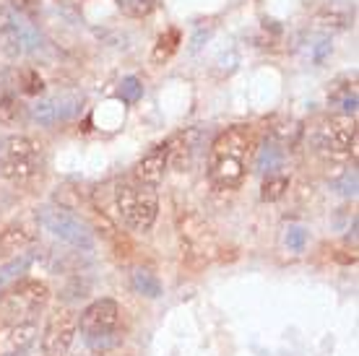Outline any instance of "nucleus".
Instances as JSON below:
<instances>
[{"mask_svg":"<svg viewBox=\"0 0 359 356\" xmlns=\"http://www.w3.org/2000/svg\"><path fill=\"white\" fill-rule=\"evenodd\" d=\"M42 47H45V39L39 34V29L27 21L21 11L0 3V55L18 60V57L39 55Z\"/></svg>","mask_w":359,"mask_h":356,"instance_id":"3","label":"nucleus"},{"mask_svg":"<svg viewBox=\"0 0 359 356\" xmlns=\"http://www.w3.org/2000/svg\"><path fill=\"white\" fill-rule=\"evenodd\" d=\"M307 245V232L302 226H289L287 229V247L292 252H302Z\"/></svg>","mask_w":359,"mask_h":356,"instance_id":"23","label":"nucleus"},{"mask_svg":"<svg viewBox=\"0 0 359 356\" xmlns=\"http://www.w3.org/2000/svg\"><path fill=\"white\" fill-rule=\"evenodd\" d=\"M208 179L219 190H234L245 179V159L237 156H211L208 161Z\"/></svg>","mask_w":359,"mask_h":356,"instance_id":"10","label":"nucleus"},{"mask_svg":"<svg viewBox=\"0 0 359 356\" xmlns=\"http://www.w3.org/2000/svg\"><path fill=\"white\" fill-rule=\"evenodd\" d=\"M170 156H172V149L167 146V143L154 146L151 151L144 153V159L135 164V179L144 182V185L156 187L164 179L167 167H170Z\"/></svg>","mask_w":359,"mask_h":356,"instance_id":"11","label":"nucleus"},{"mask_svg":"<svg viewBox=\"0 0 359 356\" xmlns=\"http://www.w3.org/2000/svg\"><path fill=\"white\" fill-rule=\"evenodd\" d=\"M83 99L76 94H55V97H45L32 104V120L39 125H57L68 123L81 112Z\"/></svg>","mask_w":359,"mask_h":356,"instance_id":"9","label":"nucleus"},{"mask_svg":"<svg viewBox=\"0 0 359 356\" xmlns=\"http://www.w3.org/2000/svg\"><path fill=\"white\" fill-rule=\"evenodd\" d=\"M8 356H18V354H8Z\"/></svg>","mask_w":359,"mask_h":356,"instance_id":"26","label":"nucleus"},{"mask_svg":"<svg viewBox=\"0 0 359 356\" xmlns=\"http://www.w3.org/2000/svg\"><path fill=\"white\" fill-rule=\"evenodd\" d=\"M117 208L126 226L133 232H149L159 216V196L156 187L144 185L138 179H123L117 185Z\"/></svg>","mask_w":359,"mask_h":356,"instance_id":"1","label":"nucleus"},{"mask_svg":"<svg viewBox=\"0 0 359 356\" xmlns=\"http://www.w3.org/2000/svg\"><path fill=\"white\" fill-rule=\"evenodd\" d=\"M29 242H32V237H29L24 229H16V226H11V229H6V232L0 234V249L3 252H24V247H27Z\"/></svg>","mask_w":359,"mask_h":356,"instance_id":"16","label":"nucleus"},{"mask_svg":"<svg viewBox=\"0 0 359 356\" xmlns=\"http://www.w3.org/2000/svg\"><path fill=\"white\" fill-rule=\"evenodd\" d=\"M13 3H16L21 11H32V8H34V0H13Z\"/></svg>","mask_w":359,"mask_h":356,"instance_id":"25","label":"nucleus"},{"mask_svg":"<svg viewBox=\"0 0 359 356\" xmlns=\"http://www.w3.org/2000/svg\"><path fill=\"white\" fill-rule=\"evenodd\" d=\"M79 330H81L83 341L91 348H109L115 346L117 330H120V307L115 299H97L91 302L79 317Z\"/></svg>","mask_w":359,"mask_h":356,"instance_id":"4","label":"nucleus"},{"mask_svg":"<svg viewBox=\"0 0 359 356\" xmlns=\"http://www.w3.org/2000/svg\"><path fill=\"white\" fill-rule=\"evenodd\" d=\"M289 190V179L284 174H269V179L263 182V193L261 198L266 203H273L278 198H284V193Z\"/></svg>","mask_w":359,"mask_h":356,"instance_id":"17","label":"nucleus"},{"mask_svg":"<svg viewBox=\"0 0 359 356\" xmlns=\"http://www.w3.org/2000/svg\"><path fill=\"white\" fill-rule=\"evenodd\" d=\"M281 149L276 146H263L261 151H258V161H255V167L261 172H269V174H276V170L281 167Z\"/></svg>","mask_w":359,"mask_h":356,"instance_id":"18","label":"nucleus"},{"mask_svg":"<svg viewBox=\"0 0 359 356\" xmlns=\"http://www.w3.org/2000/svg\"><path fill=\"white\" fill-rule=\"evenodd\" d=\"M250 149V130L248 128H229L211 143V156H237L245 159Z\"/></svg>","mask_w":359,"mask_h":356,"instance_id":"12","label":"nucleus"},{"mask_svg":"<svg viewBox=\"0 0 359 356\" xmlns=\"http://www.w3.org/2000/svg\"><path fill=\"white\" fill-rule=\"evenodd\" d=\"M76 333H79V315L76 312H53L45 325V333H42V351H45V356H65L71 351Z\"/></svg>","mask_w":359,"mask_h":356,"instance_id":"8","label":"nucleus"},{"mask_svg":"<svg viewBox=\"0 0 359 356\" xmlns=\"http://www.w3.org/2000/svg\"><path fill=\"white\" fill-rule=\"evenodd\" d=\"M180 39H182V34H180L177 29H167V32H164V34L156 39V47H154V53H151V62L162 65V62L170 60L172 55L177 53Z\"/></svg>","mask_w":359,"mask_h":356,"instance_id":"14","label":"nucleus"},{"mask_svg":"<svg viewBox=\"0 0 359 356\" xmlns=\"http://www.w3.org/2000/svg\"><path fill=\"white\" fill-rule=\"evenodd\" d=\"M32 263H34V252H18L16 258H11L8 263L0 266V296L6 294V289L11 284L21 281V276L27 273Z\"/></svg>","mask_w":359,"mask_h":356,"instance_id":"13","label":"nucleus"},{"mask_svg":"<svg viewBox=\"0 0 359 356\" xmlns=\"http://www.w3.org/2000/svg\"><path fill=\"white\" fill-rule=\"evenodd\" d=\"M42 89H45V81L34 68H27L21 73V91L24 94H42Z\"/></svg>","mask_w":359,"mask_h":356,"instance_id":"20","label":"nucleus"},{"mask_svg":"<svg viewBox=\"0 0 359 356\" xmlns=\"http://www.w3.org/2000/svg\"><path fill=\"white\" fill-rule=\"evenodd\" d=\"M339 193H341V196H357V174H354V172H349V174H346V177L341 179V182H339Z\"/></svg>","mask_w":359,"mask_h":356,"instance_id":"24","label":"nucleus"},{"mask_svg":"<svg viewBox=\"0 0 359 356\" xmlns=\"http://www.w3.org/2000/svg\"><path fill=\"white\" fill-rule=\"evenodd\" d=\"M50 299V289L42 281H21L18 286L11 289V294L0 299V312L3 320L13 325V322L34 320V312H39Z\"/></svg>","mask_w":359,"mask_h":356,"instance_id":"5","label":"nucleus"},{"mask_svg":"<svg viewBox=\"0 0 359 356\" xmlns=\"http://www.w3.org/2000/svg\"><path fill=\"white\" fill-rule=\"evenodd\" d=\"M18 115V104L16 99L6 94V91H0V123H13Z\"/></svg>","mask_w":359,"mask_h":356,"instance_id":"22","label":"nucleus"},{"mask_svg":"<svg viewBox=\"0 0 359 356\" xmlns=\"http://www.w3.org/2000/svg\"><path fill=\"white\" fill-rule=\"evenodd\" d=\"M115 6L130 18H146L154 11V0H115Z\"/></svg>","mask_w":359,"mask_h":356,"instance_id":"19","label":"nucleus"},{"mask_svg":"<svg viewBox=\"0 0 359 356\" xmlns=\"http://www.w3.org/2000/svg\"><path fill=\"white\" fill-rule=\"evenodd\" d=\"M133 289L141 296H149V299H156V296L162 294V284H159V278L154 276L151 271H144V268L133 271Z\"/></svg>","mask_w":359,"mask_h":356,"instance_id":"15","label":"nucleus"},{"mask_svg":"<svg viewBox=\"0 0 359 356\" xmlns=\"http://www.w3.org/2000/svg\"><path fill=\"white\" fill-rule=\"evenodd\" d=\"M315 143L323 153L331 156H346L349 151L357 149V125L354 117L349 115H333L320 123L318 133H315Z\"/></svg>","mask_w":359,"mask_h":356,"instance_id":"7","label":"nucleus"},{"mask_svg":"<svg viewBox=\"0 0 359 356\" xmlns=\"http://www.w3.org/2000/svg\"><path fill=\"white\" fill-rule=\"evenodd\" d=\"M39 224L45 226L47 232L57 237L60 242H68L73 247L89 249L94 245V234H91L89 224L81 221L76 214L65 211V208H42L39 211Z\"/></svg>","mask_w":359,"mask_h":356,"instance_id":"6","label":"nucleus"},{"mask_svg":"<svg viewBox=\"0 0 359 356\" xmlns=\"http://www.w3.org/2000/svg\"><path fill=\"white\" fill-rule=\"evenodd\" d=\"M141 94H144V86H141V81L138 78H126L123 81V86H120V99L123 102H128V104H133V102H138L141 99Z\"/></svg>","mask_w":359,"mask_h":356,"instance_id":"21","label":"nucleus"},{"mask_svg":"<svg viewBox=\"0 0 359 356\" xmlns=\"http://www.w3.org/2000/svg\"><path fill=\"white\" fill-rule=\"evenodd\" d=\"M42 172V153L29 135H8L0 141V177L27 185Z\"/></svg>","mask_w":359,"mask_h":356,"instance_id":"2","label":"nucleus"}]
</instances>
